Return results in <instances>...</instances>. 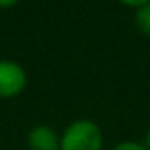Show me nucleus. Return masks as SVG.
<instances>
[{
    "mask_svg": "<svg viewBox=\"0 0 150 150\" xmlns=\"http://www.w3.org/2000/svg\"><path fill=\"white\" fill-rule=\"evenodd\" d=\"M103 144L101 125L89 118L72 120L61 133V150H103Z\"/></svg>",
    "mask_w": 150,
    "mask_h": 150,
    "instance_id": "1",
    "label": "nucleus"
},
{
    "mask_svg": "<svg viewBox=\"0 0 150 150\" xmlns=\"http://www.w3.org/2000/svg\"><path fill=\"white\" fill-rule=\"evenodd\" d=\"M27 88V72L13 59H0V99H13Z\"/></svg>",
    "mask_w": 150,
    "mask_h": 150,
    "instance_id": "2",
    "label": "nucleus"
},
{
    "mask_svg": "<svg viewBox=\"0 0 150 150\" xmlns=\"http://www.w3.org/2000/svg\"><path fill=\"white\" fill-rule=\"evenodd\" d=\"M29 150H61V133H57L51 125L38 124L27 133Z\"/></svg>",
    "mask_w": 150,
    "mask_h": 150,
    "instance_id": "3",
    "label": "nucleus"
},
{
    "mask_svg": "<svg viewBox=\"0 0 150 150\" xmlns=\"http://www.w3.org/2000/svg\"><path fill=\"white\" fill-rule=\"evenodd\" d=\"M125 6L133 8V23L141 34L150 38V0H139V2H124Z\"/></svg>",
    "mask_w": 150,
    "mask_h": 150,
    "instance_id": "4",
    "label": "nucleus"
},
{
    "mask_svg": "<svg viewBox=\"0 0 150 150\" xmlns=\"http://www.w3.org/2000/svg\"><path fill=\"white\" fill-rule=\"evenodd\" d=\"M110 150H148V148L141 141H120V143H116Z\"/></svg>",
    "mask_w": 150,
    "mask_h": 150,
    "instance_id": "5",
    "label": "nucleus"
},
{
    "mask_svg": "<svg viewBox=\"0 0 150 150\" xmlns=\"http://www.w3.org/2000/svg\"><path fill=\"white\" fill-rule=\"evenodd\" d=\"M144 144H146V148L150 150V125H148V129H146V135H144V141H143Z\"/></svg>",
    "mask_w": 150,
    "mask_h": 150,
    "instance_id": "6",
    "label": "nucleus"
},
{
    "mask_svg": "<svg viewBox=\"0 0 150 150\" xmlns=\"http://www.w3.org/2000/svg\"><path fill=\"white\" fill-rule=\"evenodd\" d=\"M15 2L13 0H8V2H0V8H13Z\"/></svg>",
    "mask_w": 150,
    "mask_h": 150,
    "instance_id": "7",
    "label": "nucleus"
}]
</instances>
